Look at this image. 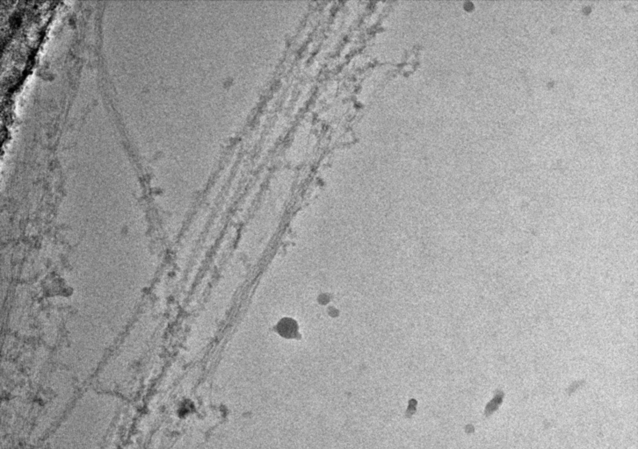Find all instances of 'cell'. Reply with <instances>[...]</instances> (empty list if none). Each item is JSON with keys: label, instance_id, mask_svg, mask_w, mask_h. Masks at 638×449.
Here are the masks:
<instances>
[{"label": "cell", "instance_id": "6da1fadb", "mask_svg": "<svg viewBox=\"0 0 638 449\" xmlns=\"http://www.w3.org/2000/svg\"><path fill=\"white\" fill-rule=\"evenodd\" d=\"M277 330L279 334L286 338H293L298 334V327L297 322L291 318L282 319L278 326Z\"/></svg>", "mask_w": 638, "mask_h": 449}]
</instances>
